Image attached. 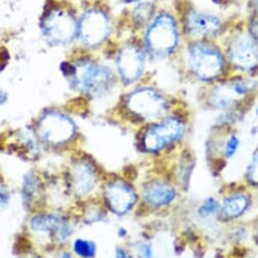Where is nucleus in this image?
<instances>
[{
	"label": "nucleus",
	"mask_w": 258,
	"mask_h": 258,
	"mask_svg": "<svg viewBox=\"0 0 258 258\" xmlns=\"http://www.w3.org/2000/svg\"><path fill=\"white\" fill-rule=\"evenodd\" d=\"M246 11L258 13V0H247Z\"/></svg>",
	"instance_id": "30"
},
{
	"label": "nucleus",
	"mask_w": 258,
	"mask_h": 258,
	"mask_svg": "<svg viewBox=\"0 0 258 258\" xmlns=\"http://www.w3.org/2000/svg\"><path fill=\"white\" fill-rule=\"evenodd\" d=\"M39 181L32 173L25 177L23 184V198L26 204H32L39 192Z\"/></svg>",
	"instance_id": "22"
},
{
	"label": "nucleus",
	"mask_w": 258,
	"mask_h": 258,
	"mask_svg": "<svg viewBox=\"0 0 258 258\" xmlns=\"http://www.w3.org/2000/svg\"><path fill=\"white\" fill-rule=\"evenodd\" d=\"M185 41L220 42L237 19L220 10L197 5L192 0H174Z\"/></svg>",
	"instance_id": "3"
},
{
	"label": "nucleus",
	"mask_w": 258,
	"mask_h": 258,
	"mask_svg": "<svg viewBox=\"0 0 258 258\" xmlns=\"http://www.w3.org/2000/svg\"><path fill=\"white\" fill-rule=\"evenodd\" d=\"M220 2L227 8V7L246 6L247 0H220Z\"/></svg>",
	"instance_id": "29"
},
{
	"label": "nucleus",
	"mask_w": 258,
	"mask_h": 258,
	"mask_svg": "<svg viewBox=\"0 0 258 258\" xmlns=\"http://www.w3.org/2000/svg\"><path fill=\"white\" fill-rule=\"evenodd\" d=\"M74 82L78 89L91 96H103L113 90L116 84V75L104 64L82 62L76 67Z\"/></svg>",
	"instance_id": "9"
},
{
	"label": "nucleus",
	"mask_w": 258,
	"mask_h": 258,
	"mask_svg": "<svg viewBox=\"0 0 258 258\" xmlns=\"http://www.w3.org/2000/svg\"><path fill=\"white\" fill-rule=\"evenodd\" d=\"M75 122L59 112H48L39 122V134L48 144L60 146L70 142L76 135Z\"/></svg>",
	"instance_id": "10"
},
{
	"label": "nucleus",
	"mask_w": 258,
	"mask_h": 258,
	"mask_svg": "<svg viewBox=\"0 0 258 258\" xmlns=\"http://www.w3.org/2000/svg\"><path fill=\"white\" fill-rule=\"evenodd\" d=\"M246 183L251 187H258V148L253 152L244 174Z\"/></svg>",
	"instance_id": "23"
},
{
	"label": "nucleus",
	"mask_w": 258,
	"mask_h": 258,
	"mask_svg": "<svg viewBox=\"0 0 258 258\" xmlns=\"http://www.w3.org/2000/svg\"><path fill=\"white\" fill-rule=\"evenodd\" d=\"M179 186L165 178H154L142 189L143 202L153 210H165L179 199Z\"/></svg>",
	"instance_id": "13"
},
{
	"label": "nucleus",
	"mask_w": 258,
	"mask_h": 258,
	"mask_svg": "<svg viewBox=\"0 0 258 258\" xmlns=\"http://www.w3.org/2000/svg\"><path fill=\"white\" fill-rule=\"evenodd\" d=\"M253 239L256 242V244L258 245V220L256 222V225L254 227V232H253Z\"/></svg>",
	"instance_id": "33"
},
{
	"label": "nucleus",
	"mask_w": 258,
	"mask_h": 258,
	"mask_svg": "<svg viewBox=\"0 0 258 258\" xmlns=\"http://www.w3.org/2000/svg\"><path fill=\"white\" fill-rule=\"evenodd\" d=\"M180 75L201 88L231 75L221 42L186 41L175 62Z\"/></svg>",
	"instance_id": "1"
},
{
	"label": "nucleus",
	"mask_w": 258,
	"mask_h": 258,
	"mask_svg": "<svg viewBox=\"0 0 258 258\" xmlns=\"http://www.w3.org/2000/svg\"><path fill=\"white\" fill-rule=\"evenodd\" d=\"M220 212V201L214 197H209L202 202L197 209V216L201 220L218 219Z\"/></svg>",
	"instance_id": "20"
},
{
	"label": "nucleus",
	"mask_w": 258,
	"mask_h": 258,
	"mask_svg": "<svg viewBox=\"0 0 258 258\" xmlns=\"http://www.w3.org/2000/svg\"><path fill=\"white\" fill-rule=\"evenodd\" d=\"M234 238L235 240H237L238 243H244L249 237H250V233L246 228H239L235 231L234 233Z\"/></svg>",
	"instance_id": "27"
},
{
	"label": "nucleus",
	"mask_w": 258,
	"mask_h": 258,
	"mask_svg": "<svg viewBox=\"0 0 258 258\" xmlns=\"http://www.w3.org/2000/svg\"><path fill=\"white\" fill-rule=\"evenodd\" d=\"M160 7L157 0H148L135 6L132 14L133 21L139 29H145L154 19Z\"/></svg>",
	"instance_id": "19"
},
{
	"label": "nucleus",
	"mask_w": 258,
	"mask_h": 258,
	"mask_svg": "<svg viewBox=\"0 0 258 258\" xmlns=\"http://www.w3.org/2000/svg\"><path fill=\"white\" fill-rule=\"evenodd\" d=\"M258 98V78L234 75L202 88L200 100L206 109L222 113L233 109L251 108Z\"/></svg>",
	"instance_id": "4"
},
{
	"label": "nucleus",
	"mask_w": 258,
	"mask_h": 258,
	"mask_svg": "<svg viewBox=\"0 0 258 258\" xmlns=\"http://www.w3.org/2000/svg\"><path fill=\"white\" fill-rule=\"evenodd\" d=\"M217 131L220 134L219 143L215 141L213 144L217 145L214 146L213 149L219 154V157L223 160V162H227L232 160L239 152L241 148V138L236 133L235 128L232 129H224V128H217Z\"/></svg>",
	"instance_id": "18"
},
{
	"label": "nucleus",
	"mask_w": 258,
	"mask_h": 258,
	"mask_svg": "<svg viewBox=\"0 0 258 258\" xmlns=\"http://www.w3.org/2000/svg\"><path fill=\"white\" fill-rule=\"evenodd\" d=\"M73 248L75 254L80 258H94L97 254V245L91 240L77 239Z\"/></svg>",
	"instance_id": "21"
},
{
	"label": "nucleus",
	"mask_w": 258,
	"mask_h": 258,
	"mask_svg": "<svg viewBox=\"0 0 258 258\" xmlns=\"http://www.w3.org/2000/svg\"><path fill=\"white\" fill-rule=\"evenodd\" d=\"M11 201V195L8 190V188L0 183V211L6 209Z\"/></svg>",
	"instance_id": "26"
},
{
	"label": "nucleus",
	"mask_w": 258,
	"mask_h": 258,
	"mask_svg": "<svg viewBox=\"0 0 258 258\" xmlns=\"http://www.w3.org/2000/svg\"><path fill=\"white\" fill-rule=\"evenodd\" d=\"M243 19L247 31L258 43V13L247 11L246 16L243 17Z\"/></svg>",
	"instance_id": "24"
},
{
	"label": "nucleus",
	"mask_w": 258,
	"mask_h": 258,
	"mask_svg": "<svg viewBox=\"0 0 258 258\" xmlns=\"http://www.w3.org/2000/svg\"><path fill=\"white\" fill-rule=\"evenodd\" d=\"M74 191L78 196H87L96 188L98 174L94 166L89 162L77 163L71 172Z\"/></svg>",
	"instance_id": "17"
},
{
	"label": "nucleus",
	"mask_w": 258,
	"mask_h": 258,
	"mask_svg": "<svg viewBox=\"0 0 258 258\" xmlns=\"http://www.w3.org/2000/svg\"><path fill=\"white\" fill-rule=\"evenodd\" d=\"M231 74L258 78V43L237 18L220 41Z\"/></svg>",
	"instance_id": "7"
},
{
	"label": "nucleus",
	"mask_w": 258,
	"mask_h": 258,
	"mask_svg": "<svg viewBox=\"0 0 258 258\" xmlns=\"http://www.w3.org/2000/svg\"><path fill=\"white\" fill-rule=\"evenodd\" d=\"M104 200L113 214L122 217L135 209L139 195L132 184L122 179H114L104 187Z\"/></svg>",
	"instance_id": "11"
},
{
	"label": "nucleus",
	"mask_w": 258,
	"mask_h": 258,
	"mask_svg": "<svg viewBox=\"0 0 258 258\" xmlns=\"http://www.w3.org/2000/svg\"><path fill=\"white\" fill-rule=\"evenodd\" d=\"M141 42L151 61L176 62L186 41L173 4L160 7L154 19L143 30Z\"/></svg>",
	"instance_id": "2"
},
{
	"label": "nucleus",
	"mask_w": 258,
	"mask_h": 258,
	"mask_svg": "<svg viewBox=\"0 0 258 258\" xmlns=\"http://www.w3.org/2000/svg\"><path fill=\"white\" fill-rule=\"evenodd\" d=\"M7 98H8V96H7L6 92L2 88H0V105H3L7 101Z\"/></svg>",
	"instance_id": "32"
},
{
	"label": "nucleus",
	"mask_w": 258,
	"mask_h": 258,
	"mask_svg": "<svg viewBox=\"0 0 258 258\" xmlns=\"http://www.w3.org/2000/svg\"><path fill=\"white\" fill-rule=\"evenodd\" d=\"M253 113L256 117H258V98L256 99L255 103H254V108H253Z\"/></svg>",
	"instance_id": "34"
},
{
	"label": "nucleus",
	"mask_w": 258,
	"mask_h": 258,
	"mask_svg": "<svg viewBox=\"0 0 258 258\" xmlns=\"http://www.w3.org/2000/svg\"><path fill=\"white\" fill-rule=\"evenodd\" d=\"M78 32L84 44L90 47L99 46L111 35V19L103 11L91 10L83 16Z\"/></svg>",
	"instance_id": "12"
},
{
	"label": "nucleus",
	"mask_w": 258,
	"mask_h": 258,
	"mask_svg": "<svg viewBox=\"0 0 258 258\" xmlns=\"http://www.w3.org/2000/svg\"><path fill=\"white\" fill-rule=\"evenodd\" d=\"M30 227L34 232L52 235L60 242L67 241L73 232L71 225L67 221L51 214H41L33 217L30 221Z\"/></svg>",
	"instance_id": "16"
},
{
	"label": "nucleus",
	"mask_w": 258,
	"mask_h": 258,
	"mask_svg": "<svg viewBox=\"0 0 258 258\" xmlns=\"http://www.w3.org/2000/svg\"><path fill=\"white\" fill-rule=\"evenodd\" d=\"M150 58L142 42H128L118 51L115 58L116 76L122 85H138L146 76Z\"/></svg>",
	"instance_id": "8"
},
{
	"label": "nucleus",
	"mask_w": 258,
	"mask_h": 258,
	"mask_svg": "<svg viewBox=\"0 0 258 258\" xmlns=\"http://www.w3.org/2000/svg\"><path fill=\"white\" fill-rule=\"evenodd\" d=\"M190 115L179 106L163 119L146 125L141 137V147L147 154H170L181 149L190 133Z\"/></svg>",
	"instance_id": "5"
},
{
	"label": "nucleus",
	"mask_w": 258,
	"mask_h": 258,
	"mask_svg": "<svg viewBox=\"0 0 258 258\" xmlns=\"http://www.w3.org/2000/svg\"><path fill=\"white\" fill-rule=\"evenodd\" d=\"M139 258H154V248L150 242H144L138 247Z\"/></svg>",
	"instance_id": "25"
},
{
	"label": "nucleus",
	"mask_w": 258,
	"mask_h": 258,
	"mask_svg": "<svg viewBox=\"0 0 258 258\" xmlns=\"http://www.w3.org/2000/svg\"><path fill=\"white\" fill-rule=\"evenodd\" d=\"M181 106L180 100L171 92L154 85H138L124 99L127 115L146 125L157 122Z\"/></svg>",
	"instance_id": "6"
},
{
	"label": "nucleus",
	"mask_w": 258,
	"mask_h": 258,
	"mask_svg": "<svg viewBox=\"0 0 258 258\" xmlns=\"http://www.w3.org/2000/svg\"><path fill=\"white\" fill-rule=\"evenodd\" d=\"M114 258H133L132 253L123 247H117L115 249Z\"/></svg>",
	"instance_id": "28"
},
{
	"label": "nucleus",
	"mask_w": 258,
	"mask_h": 258,
	"mask_svg": "<svg viewBox=\"0 0 258 258\" xmlns=\"http://www.w3.org/2000/svg\"><path fill=\"white\" fill-rule=\"evenodd\" d=\"M42 27L46 39L54 45L68 44L78 32V26L74 19L60 11L49 14L45 18Z\"/></svg>",
	"instance_id": "14"
},
{
	"label": "nucleus",
	"mask_w": 258,
	"mask_h": 258,
	"mask_svg": "<svg viewBox=\"0 0 258 258\" xmlns=\"http://www.w3.org/2000/svg\"><path fill=\"white\" fill-rule=\"evenodd\" d=\"M252 205L251 195L246 190H236L228 193L220 201L218 220L225 223H234L242 219Z\"/></svg>",
	"instance_id": "15"
},
{
	"label": "nucleus",
	"mask_w": 258,
	"mask_h": 258,
	"mask_svg": "<svg viewBox=\"0 0 258 258\" xmlns=\"http://www.w3.org/2000/svg\"><path fill=\"white\" fill-rule=\"evenodd\" d=\"M122 3L126 4V5H138V4H141V3H144V2H148V0H121Z\"/></svg>",
	"instance_id": "31"
},
{
	"label": "nucleus",
	"mask_w": 258,
	"mask_h": 258,
	"mask_svg": "<svg viewBox=\"0 0 258 258\" xmlns=\"http://www.w3.org/2000/svg\"><path fill=\"white\" fill-rule=\"evenodd\" d=\"M60 258H74V257H72V255L69 253H64V254H62V256Z\"/></svg>",
	"instance_id": "35"
}]
</instances>
